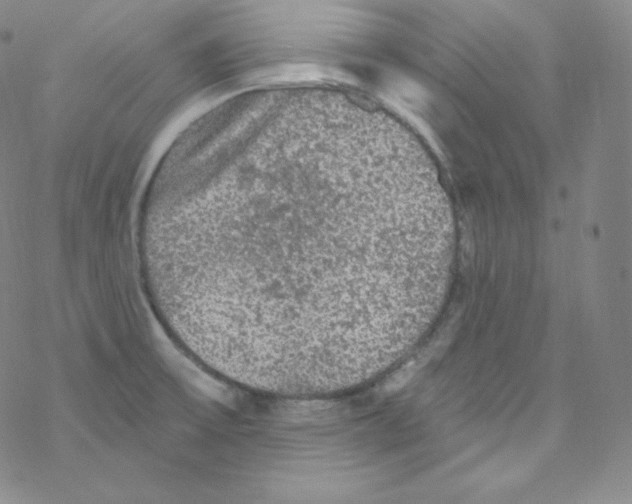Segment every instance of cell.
Listing matches in <instances>:
<instances>
[{
    "label": "cell",
    "instance_id": "6da1fadb",
    "mask_svg": "<svg viewBox=\"0 0 632 504\" xmlns=\"http://www.w3.org/2000/svg\"><path fill=\"white\" fill-rule=\"evenodd\" d=\"M371 162L318 136L218 154L180 248L181 281L238 302L322 301L360 288L391 245Z\"/></svg>",
    "mask_w": 632,
    "mask_h": 504
}]
</instances>
